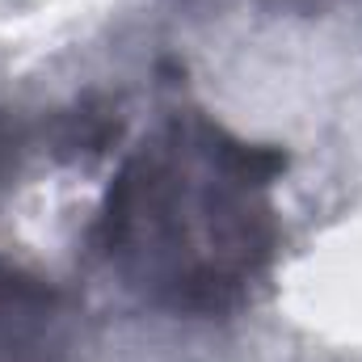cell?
<instances>
[{"mask_svg":"<svg viewBox=\"0 0 362 362\" xmlns=\"http://www.w3.org/2000/svg\"><path fill=\"white\" fill-rule=\"evenodd\" d=\"M282 169V148L245 144L211 118H173L118 169L93 245L156 303L223 316L278 249L266 189Z\"/></svg>","mask_w":362,"mask_h":362,"instance_id":"1","label":"cell"}]
</instances>
